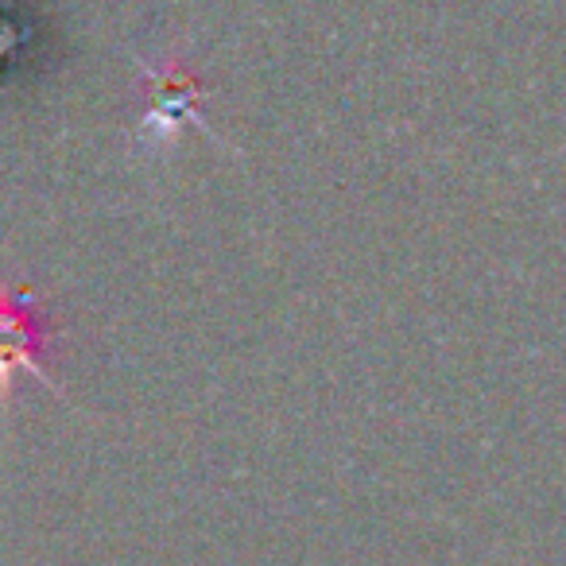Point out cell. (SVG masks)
Wrapping results in <instances>:
<instances>
[{"label": "cell", "instance_id": "obj_1", "mask_svg": "<svg viewBox=\"0 0 566 566\" xmlns=\"http://www.w3.org/2000/svg\"><path fill=\"white\" fill-rule=\"evenodd\" d=\"M144 117H140V136L156 148V144H171L175 136L182 133V125H202V105L206 90L179 59L171 63H156L148 66L144 63Z\"/></svg>", "mask_w": 566, "mask_h": 566}, {"label": "cell", "instance_id": "obj_2", "mask_svg": "<svg viewBox=\"0 0 566 566\" xmlns=\"http://www.w3.org/2000/svg\"><path fill=\"white\" fill-rule=\"evenodd\" d=\"M48 318L35 307L32 292H0V400H12L20 373H32L43 385L55 380L43 373Z\"/></svg>", "mask_w": 566, "mask_h": 566}]
</instances>
